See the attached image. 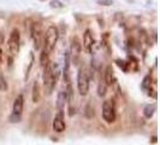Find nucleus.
Segmentation results:
<instances>
[{"label": "nucleus", "instance_id": "obj_23", "mask_svg": "<svg viewBox=\"0 0 160 145\" xmlns=\"http://www.w3.org/2000/svg\"><path fill=\"white\" fill-rule=\"evenodd\" d=\"M51 6L52 8H62V4L58 1H51Z\"/></svg>", "mask_w": 160, "mask_h": 145}, {"label": "nucleus", "instance_id": "obj_6", "mask_svg": "<svg viewBox=\"0 0 160 145\" xmlns=\"http://www.w3.org/2000/svg\"><path fill=\"white\" fill-rule=\"evenodd\" d=\"M102 117L107 123H113L116 121V110L108 100L102 104Z\"/></svg>", "mask_w": 160, "mask_h": 145}, {"label": "nucleus", "instance_id": "obj_5", "mask_svg": "<svg viewBox=\"0 0 160 145\" xmlns=\"http://www.w3.org/2000/svg\"><path fill=\"white\" fill-rule=\"evenodd\" d=\"M77 87L78 92L82 96H86L88 93L89 89V78L87 70H84L83 68H81L77 74Z\"/></svg>", "mask_w": 160, "mask_h": 145}, {"label": "nucleus", "instance_id": "obj_1", "mask_svg": "<svg viewBox=\"0 0 160 145\" xmlns=\"http://www.w3.org/2000/svg\"><path fill=\"white\" fill-rule=\"evenodd\" d=\"M43 68H45V70H43V85H45V89H47V93L49 94L53 91V89L56 87L57 80L59 76V68H58V64L51 63V62Z\"/></svg>", "mask_w": 160, "mask_h": 145}, {"label": "nucleus", "instance_id": "obj_16", "mask_svg": "<svg viewBox=\"0 0 160 145\" xmlns=\"http://www.w3.org/2000/svg\"><path fill=\"white\" fill-rule=\"evenodd\" d=\"M107 85H106V82L104 80L100 81V83H99V86H98V94L100 97H104L106 94V92H107Z\"/></svg>", "mask_w": 160, "mask_h": 145}, {"label": "nucleus", "instance_id": "obj_12", "mask_svg": "<svg viewBox=\"0 0 160 145\" xmlns=\"http://www.w3.org/2000/svg\"><path fill=\"white\" fill-rule=\"evenodd\" d=\"M81 53V44L78 41L76 40H72V45H71V55L73 58H77L80 56Z\"/></svg>", "mask_w": 160, "mask_h": 145}, {"label": "nucleus", "instance_id": "obj_13", "mask_svg": "<svg viewBox=\"0 0 160 145\" xmlns=\"http://www.w3.org/2000/svg\"><path fill=\"white\" fill-rule=\"evenodd\" d=\"M40 86H39V83L38 82H35L34 83V86H32V102L34 103H39V100H40Z\"/></svg>", "mask_w": 160, "mask_h": 145}, {"label": "nucleus", "instance_id": "obj_27", "mask_svg": "<svg viewBox=\"0 0 160 145\" xmlns=\"http://www.w3.org/2000/svg\"><path fill=\"white\" fill-rule=\"evenodd\" d=\"M0 89H1V87H0Z\"/></svg>", "mask_w": 160, "mask_h": 145}, {"label": "nucleus", "instance_id": "obj_8", "mask_svg": "<svg viewBox=\"0 0 160 145\" xmlns=\"http://www.w3.org/2000/svg\"><path fill=\"white\" fill-rule=\"evenodd\" d=\"M83 46L86 48V51L88 53L93 52V46H94V38H93V34L92 32L87 29L84 34H83Z\"/></svg>", "mask_w": 160, "mask_h": 145}, {"label": "nucleus", "instance_id": "obj_17", "mask_svg": "<svg viewBox=\"0 0 160 145\" xmlns=\"http://www.w3.org/2000/svg\"><path fill=\"white\" fill-rule=\"evenodd\" d=\"M151 86H152V76H151V75H147V76H144L141 87L143 89H151Z\"/></svg>", "mask_w": 160, "mask_h": 145}, {"label": "nucleus", "instance_id": "obj_21", "mask_svg": "<svg viewBox=\"0 0 160 145\" xmlns=\"http://www.w3.org/2000/svg\"><path fill=\"white\" fill-rule=\"evenodd\" d=\"M99 4L105 5V6H108V5H112V0H99Z\"/></svg>", "mask_w": 160, "mask_h": 145}, {"label": "nucleus", "instance_id": "obj_4", "mask_svg": "<svg viewBox=\"0 0 160 145\" xmlns=\"http://www.w3.org/2000/svg\"><path fill=\"white\" fill-rule=\"evenodd\" d=\"M30 33H32V41H34L35 50H41L42 45H43V32H42L41 24L38 23V22L32 23Z\"/></svg>", "mask_w": 160, "mask_h": 145}, {"label": "nucleus", "instance_id": "obj_24", "mask_svg": "<svg viewBox=\"0 0 160 145\" xmlns=\"http://www.w3.org/2000/svg\"><path fill=\"white\" fill-rule=\"evenodd\" d=\"M152 142H153V143H157V137H153L152 138Z\"/></svg>", "mask_w": 160, "mask_h": 145}, {"label": "nucleus", "instance_id": "obj_11", "mask_svg": "<svg viewBox=\"0 0 160 145\" xmlns=\"http://www.w3.org/2000/svg\"><path fill=\"white\" fill-rule=\"evenodd\" d=\"M66 102H68L66 91H60L58 93V98H57V109H58V111H63L64 110V106Z\"/></svg>", "mask_w": 160, "mask_h": 145}, {"label": "nucleus", "instance_id": "obj_18", "mask_svg": "<svg viewBox=\"0 0 160 145\" xmlns=\"http://www.w3.org/2000/svg\"><path fill=\"white\" fill-rule=\"evenodd\" d=\"M84 115H86L88 119H92V117H94L95 113H94V108L92 106V104H88L87 106H86V113H84Z\"/></svg>", "mask_w": 160, "mask_h": 145}, {"label": "nucleus", "instance_id": "obj_20", "mask_svg": "<svg viewBox=\"0 0 160 145\" xmlns=\"http://www.w3.org/2000/svg\"><path fill=\"white\" fill-rule=\"evenodd\" d=\"M10 121H11L12 123H18V122L21 121V115H16V114H12V115L10 116Z\"/></svg>", "mask_w": 160, "mask_h": 145}, {"label": "nucleus", "instance_id": "obj_3", "mask_svg": "<svg viewBox=\"0 0 160 145\" xmlns=\"http://www.w3.org/2000/svg\"><path fill=\"white\" fill-rule=\"evenodd\" d=\"M8 46L10 50V53L12 56H16L19 51V46H21V35H19V30L18 29H12V32L10 33L8 40Z\"/></svg>", "mask_w": 160, "mask_h": 145}, {"label": "nucleus", "instance_id": "obj_2", "mask_svg": "<svg viewBox=\"0 0 160 145\" xmlns=\"http://www.w3.org/2000/svg\"><path fill=\"white\" fill-rule=\"evenodd\" d=\"M58 39H59V30L56 25H49L46 30V34H43V45H42V48L51 53L54 48H56V45L58 42Z\"/></svg>", "mask_w": 160, "mask_h": 145}, {"label": "nucleus", "instance_id": "obj_14", "mask_svg": "<svg viewBox=\"0 0 160 145\" xmlns=\"http://www.w3.org/2000/svg\"><path fill=\"white\" fill-rule=\"evenodd\" d=\"M155 109H157V106H155V104H152V105H147L146 108H144V116L147 117V119H151L153 115H154V113H155Z\"/></svg>", "mask_w": 160, "mask_h": 145}, {"label": "nucleus", "instance_id": "obj_19", "mask_svg": "<svg viewBox=\"0 0 160 145\" xmlns=\"http://www.w3.org/2000/svg\"><path fill=\"white\" fill-rule=\"evenodd\" d=\"M116 63H117V65L119 67L120 69H123L124 72H128V68H127L128 63H127V62H124V61H120V59H117V61H116Z\"/></svg>", "mask_w": 160, "mask_h": 145}, {"label": "nucleus", "instance_id": "obj_22", "mask_svg": "<svg viewBox=\"0 0 160 145\" xmlns=\"http://www.w3.org/2000/svg\"><path fill=\"white\" fill-rule=\"evenodd\" d=\"M0 81H1V82H0V87H1V89H8V85L5 83V81H4V78H2V75H0Z\"/></svg>", "mask_w": 160, "mask_h": 145}, {"label": "nucleus", "instance_id": "obj_9", "mask_svg": "<svg viewBox=\"0 0 160 145\" xmlns=\"http://www.w3.org/2000/svg\"><path fill=\"white\" fill-rule=\"evenodd\" d=\"M23 105H24V98L22 94H19L18 97H16L15 102H13V106H12V114L16 115H21L23 111Z\"/></svg>", "mask_w": 160, "mask_h": 145}, {"label": "nucleus", "instance_id": "obj_15", "mask_svg": "<svg viewBox=\"0 0 160 145\" xmlns=\"http://www.w3.org/2000/svg\"><path fill=\"white\" fill-rule=\"evenodd\" d=\"M40 63L42 67H46V65L49 63V53L46 52L43 48L41 51V55H40Z\"/></svg>", "mask_w": 160, "mask_h": 145}, {"label": "nucleus", "instance_id": "obj_7", "mask_svg": "<svg viewBox=\"0 0 160 145\" xmlns=\"http://www.w3.org/2000/svg\"><path fill=\"white\" fill-rule=\"evenodd\" d=\"M53 129L57 133H62L65 131V121H64V111H58L53 120Z\"/></svg>", "mask_w": 160, "mask_h": 145}, {"label": "nucleus", "instance_id": "obj_10", "mask_svg": "<svg viewBox=\"0 0 160 145\" xmlns=\"http://www.w3.org/2000/svg\"><path fill=\"white\" fill-rule=\"evenodd\" d=\"M104 81L106 82L107 86H112L113 83L116 82V79H114V74H113V68L112 65H108L105 70V76H104Z\"/></svg>", "mask_w": 160, "mask_h": 145}, {"label": "nucleus", "instance_id": "obj_25", "mask_svg": "<svg viewBox=\"0 0 160 145\" xmlns=\"http://www.w3.org/2000/svg\"><path fill=\"white\" fill-rule=\"evenodd\" d=\"M1 58H2V51H1V48H0V62H1Z\"/></svg>", "mask_w": 160, "mask_h": 145}, {"label": "nucleus", "instance_id": "obj_26", "mask_svg": "<svg viewBox=\"0 0 160 145\" xmlns=\"http://www.w3.org/2000/svg\"><path fill=\"white\" fill-rule=\"evenodd\" d=\"M40 1H45V0H40Z\"/></svg>", "mask_w": 160, "mask_h": 145}]
</instances>
